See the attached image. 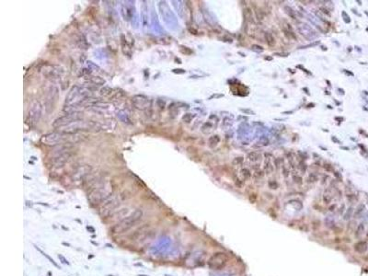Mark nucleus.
<instances>
[{
  "label": "nucleus",
  "mask_w": 368,
  "mask_h": 276,
  "mask_svg": "<svg viewBox=\"0 0 368 276\" xmlns=\"http://www.w3.org/2000/svg\"><path fill=\"white\" fill-rule=\"evenodd\" d=\"M143 216V211L141 209L135 210L132 214L128 215L124 219L115 225L113 227V232L115 234H122L129 230L133 226H135Z\"/></svg>",
  "instance_id": "f257e3e1"
},
{
  "label": "nucleus",
  "mask_w": 368,
  "mask_h": 276,
  "mask_svg": "<svg viewBox=\"0 0 368 276\" xmlns=\"http://www.w3.org/2000/svg\"><path fill=\"white\" fill-rule=\"evenodd\" d=\"M112 196V187L108 183H102L94 188L88 194V201L91 204H97L106 201Z\"/></svg>",
  "instance_id": "f03ea898"
},
{
  "label": "nucleus",
  "mask_w": 368,
  "mask_h": 276,
  "mask_svg": "<svg viewBox=\"0 0 368 276\" xmlns=\"http://www.w3.org/2000/svg\"><path fill=\"white\" fill-rule=\"evenodd\" d=\"M229 262V257L225 252L216 251L213 253L207 261V266L213 271H221L225 268Z\"/></svg>",
  "instance_id": "7ed1b4c3"
},
{
  "label": "nucleus",
  "mask_w": 368,
  "mask_h": 276,
  "mask_svg": "<svg viewBox=\"0 0 368 276\" xmlns=\"http://www.w3.org/2000/svg\"><path fill=\"white\" fill-rule=\"evenodd\" d=\"M122 199L120 195H112L106 201H104L103 204L100 210V216L102 218H106L111 216L116 210V208L121 204Z\"/></svg>",
  "instance_id": "20e7f679"
},
{
  "label": "nucleus",
  "mask_w": 368,
  "mask_h": 276,
  "mask_svg": "<svg viewBox=\"0 0 368 276\" xmlns=\"http://www.w3.org/2000/svg\"><path fill=\"white\" fill-rule=\"evenodd\" d=\"M80 120V113L78 112H70L68 114H65L62 117L57 118L53 123V128H63L65 127L76 121Z\"/></svg>",
  "instance_id": "39448f33"
},
{
  "label": "nucleus",
  "mask_w": 368,
  "mask_h": 276,
  "mask_svg": "<svg viewBox=\"0 0 368 276\" xmlns=\"http://www.w3.org/2000/svg\"><path fill=\"white\" fill-rule=\"evenodd\" d=\"M65 139V135L62 132H53L43 135L41 139V143L47 146H55L63 143Z\"/></svg>",
  "instance_id": "423d86ee"
},
{
  "label": "nucleus",
  "mask_w": 368,
  "mask_h": 276,
  "mask_svg": "<svg viewBox=\"0 0 368 276\" xmlns=\"http://www.w3.org/2000/svg\"><path fill=\"white\" fill-rule=\"evenodd\" d=\"M42 113V106L40 102L35 101L31 104L29 112H28V118L29 120L30 123H36L40 120L41 116Z\"/></svg>",
  "instance_id": "0eeeda50"
},
{
  "label": "nucleus",
  "mask_w": 368,
  "mask_h": 276,
  "mask_svg": "<svg viewBox=\"0 0 368 276\" xmlns=\"http://www.w3.org/2000/svg\"><path fill=\"white\" fill-rule=\"evenodd\" d=\"M132 103L136 109L141 110V111L148 109L150 107V105H151L150 99L147 97L144 96V95H135V96H134L133 99H132Z\"/></svg>",
  "instance_id": "6e6552de"
},
{
  "label": "nucleus",
  "mask_w": 368,
  "mask_h": 276,
  "mask_svg": "<svg viewBox=\"0 0 368 276\" xmlns=\"http://www.w3.org/2000/svg\"><path fill=\"white\" fill-rule=\"evenodd\" d=\"M128 214H129V208H127V207L123 208V209H121V210H119L117 212H114L111 216V221L112 223H115V225H116L119 222H121L123 219H124L128 216Z\"/></svg>",
  "instance_id": "1a4fd4ad"
},
{
  "label": "nucleus",
  "mask_w": 368,
  "mask_h": 276,
  "mask_svg": "<svg viewBox=\"0 0 368 276\" xmlns=\"http://www.w3.org/2000/svg\"><path fill=\"white\" fill-rule=\"evenodd\" d=\"M49 68H44L45 70L43 71V74L47 76H53V77H57L60 76L63 74V69L59 66L55 65H48Z\"/></svg>",
  "instance_id": "9d476101"
},
{
  "label": "nucleus",
  "mask_w": 368,
  "mask_h": 276,
  "mask_svg": "<svg viewBox=\"0 0 368 276\" xmlns=\"http://www.w3.org/2000/svg\"><path fill=\"white\" fill-rule=\"evenodd\" d=\"M354 250L358 254H364L368 251V243L366 240H359L354 244Z\"/></svg>",
  "instance_id": "9b49d317"
},
{
  "label": "nucleus",
  "mask_w": 368,
  "mask_h": 276,
  "mask_svg": "<svg viewBox=\"0 0 368 276\" xmlns=\"http://www.w3.org/2000/svg\"><path fill=\"white\" fill-rule=\"evenodd\" d=\"M90 167H88V166H82V167H79L75 172H74V175H73V179L75 178V179H76V180H80V179H83L86 175H88V173L90 171Z\"/></svg>",
  "instance_id": "f8f14e48"
},
{
  "label": "nucleus",
  "mask_w": 368,
  "mask_h": 276,
  "mask_svg": "<svg viewBox=\"0 0 368 276\" xmlns=\"http://www.w3.org/2000/svg\"><path fill=\"white\" fill-rule=\"evenodd\" d=\"M298 30L300 31V33L302 35H304L307 38H308V35L315 36V31L307 24H301L300 26H298Z\"/></svg>",
  "instance_id": "ddd939ff"
},
{
  "label": "nucleus",
  "mask_w": 368,
  "mask_h": 276,
  "mask_svg": "<svg viewBox=\"0 0 368 276\" xmlns=\"http://www.w3.org/2000/svg\"><path fill=\"white\" fill-rule=\"evenodd\" d=\"M333 197H334V195H333V192H332L331 189L327 188V189L325 190V192H324V193H323V197H322V198H323L324 204H330L331 203Z\"/></svg>",
  "instance_id": "4468645a"
},
{
  "label": "nucleus",
  "mask_w": 368,
  "mask_h": 276,
  "mask_svg": "<svg viewBox=\"0 0 368 276\" xmlns=\"http://www.w3.org/2000/svg\"><path fill=\"white\" fill-rule=\"evenodd\" d=\"M365 231H366V227H365V224L364 223H360L359 225H357V227H356V228L354 230L355 238H357V239L361 238L364 235Z\"/></svg>",
  "instance_id": "2eb2a0df"
},
{
  "label": "nucleus",
  "mask_w": 368,
  "mask_h": 276,
  "mask_svg": "<svg viewBox=\"0 0 368 276\" xmlns=\"http://www.w3.org/2000/svg\"><path fill=\"white\" fill-rule=\"evenodd\" d=\"M244 17L245 20L248 23H253V15H252V10L249 7H247L244 9Z\"/></svg>",
  "instance_id": "dca6fc26"
},
{
  "label": "nucleus",
  "mask_w": 368,
  "mask_h": 276,
  "mask_svg": "<svg viewBox=\"0 0 368 276\" xmlns=\"http://www.w3.org/2000/svg\"><path fill=\"white\" fill-rule=\"evenodd\" d=\"M265 40H266V43L270 46V47H273L275 45V39L272 36V33L270 32H266L265 33Z\"/></svg>",
  "instance_id": "f3484780"
},
{
  "label": "nucleus",
  "mask_w": 368,
  "mask_h": 276,
  "mask_svg": "<svg viewBox=\"0 0 368 276\" xmlns=\"http://www.w3.org/2000/svg\"><path fill=\"white\" fill-rule=\"evenodd\" d=\"M219 142H220V137L218 135H213L209 138L208 144H209V146L213 148V147H215L219 144Z\"/></svg>",
  "instance_id": "a211bd4d"
},
{
  "label": "nucleus",
  "mask_w": 368,
  "mask_h": 276,
  "mask_svg": "<svg viewBox=\"0 0 368 276\" xmlns=\"http://www.w3.org/2000/svg\"><path fill=\"white\" fill-rule=\"evenodd\" d=\"M240 176H241L243 181H248V180L250 179V177H251V172H250V170H249V169L244 168V169H242L240 170Z\"/></svg>",
  "instance_id": "6ab92c4d"
},
{
  "label": "nucleus",
  "mask_w": 368,
  "mask_h": 276,
  "mask_svg": "<svg viewBox=\"0 0 368 276\" xmlns=\"http://www.w3.org/2000/svg\"><path fill=\"white\" fill-rule=\"evenodd\" d=\"M248 159L252 162H257L258 160L260 159V155L257 152H250L248 155Z\"/></svg>",
  "instance_id": "aec40b11"
},
{
  "label": "nucleus",
  "mask_w": 368,
  "mask_h": 276,
  "mask_svg": "<svg viewBox=\"0 0 368 276\" xmlns=\"http://www.w3.org/2000/svg\"><path fill=\"white\" fill-rule=\"evenodd\" d=\"M90 82L95 84V85H104L105 84V80L100 77V76H92L90 77Z\"/></svg>",
  "instance_id": "412c9836"
},
{
  "label": "nucleus",
  "mask_w": 368,
  "mask_h": 276,
  "mask_svg": "<svg viewBox=\"0 0 368 276\" xmlns=\"http://www.w3.org/2000/svg\"><path fill=\"white\" fill-rule=\"evenodd\" d=\"M272 170H273V168H272L270 160L266 161L265 162V166H264V173L267 174V175H270L272 172Z\"/></svg>",
  "instance_id": "4be33fe9"
},
{
  "label": "nucleus",
  "mask_w": 368,
  "mask_h": 276,
  "mask_svg": "<svg viewBox=\"0 0 368 276\" xmlns=\"http://www.w3.org/2000/svg\"><path fill=\"white\" fill-rule=\"evenodd\" d=\"M255 15H256V17H257V19L259 21H262L264 19V14H263V12L260 9L256 8L255 9Z\"/></svg>",
  "instance_id": "5701e85b"
},
{
  "label": "nucleus",
  "mask_w": 368,
  "mask_h": 276,
  "mask_svg": "<svg viewBox=\"0 0 368 276\" xmlns=\"http://www.w3.org/2000/svg\"><path fill=\"white\" fill-rule=\"evenodd\" d=\"M353 214H354V210H353L352 207H350L349 209H347V211H346L345 214L343 215V219H344V220H350L351 217H352V216H353Z\"/></svg>",
  "instance_id": "b1692460"
},
{
  "label": "nucleus",
  "mask_w": 368,
  "mask_h": 276,
  "mask_svg": "<svg viewBox=\"0 0 368 276\" xmlns=\"http://www.w3.org/2000/svg\"><path fill=\"white\" fill-rule=\"evenodd\" d=\"M285 10H286V13L293 18V19H296V13H295V11L291 8V7H289V6H285Z\"/></svg>",
  "instance_id": "393cba45"
},
{
  "label": "nucleus",
  "mask_w": 368,
  "mask_h": 276,
  "mask_svg": "<svg viewBox=\"0 0 368 276\" xmlns=\"http://www.w3.org/2000/svg\"><path fill=\"white\" fill-rule=\"evenodd\" d=\"M112 92V88L109 87H103V88L100 89V94L103 96H107Z\"/></svg>",
  "instance_id": "a878e982"
},
{
  "label": "nucleus",
  "mask_w": 368,
  "mask_h": 276,
  "mask_svg": "<svg viewBox=\"0 0 368 276\" xmlns=\"http://www.w3.org/2000/svg\"><path fill=\"white\" fill-rule=\"evenodd\" d=\"M268 185H269V188L272 189V190H276L278 188V183L275 181H272V180L268 182Z\"/></svg>",
  "instance_id": "bb28decb"
},
{
  "label": "nucleus",
  "mask_w": 368,
  "mask_h": 276,
  "mask_svg": "<svg viewBox=\"0 0 368 276\" xmlns=\"http://www.w3.org/2000/svg\"><path fill=\"white\" fill-rule=\"evenodd\" d=\"M243 160H244V158H243L242 157H236V158H234V160H233L232 164H233V165H235V166H237V165H240V164H242Z\"/></svg>",
  "instance_id": "cd10ccee"
},
{
  "label": "nucleus",
  "mask_w": 368,
  "mask_h": 276,
  "mask_svg": "<svg viewBox=\"0 0 368 276\" xmlns=\"http://www.w3.org/2000/svg\"><path fill=\"white\" fill-rule=\"evenodd\" d=\"M364 209H365V205H363V204H360V205L357 207V210H356V211H355V213H354V216H357L361 215V214L363 213Z\"/></svg>",
  "instance_id": "c85d7f7f"
},
{
  "label": "nucleus",
  "mask_w": 368,
  "mask_h": 276,
  "mask_svg": "<svg viewBox=\"0 0 368 276\" xmlns=\"http://www.w3.org/2000/svg\"><path fill=\"white\" fill-rule=\"evenodd\" d=\"M318 181V177L315 174H310L307 178V181L308 182H316Z\"/></svg>",
  "instance_id": "c756f323"
},
{
  "label": "nucleus",
  "mask_w": 368,
  "mask_h": 276,
  "mask_svg": "<svg viewBox=\"0 0 368 276\" xmlns=\"http://www.w3.org/2000/svg\"><path fill=\"white\" fill-rule=\"evenodd\" d=\"M192 118H193V116H192V115H190V113H187L186 115H184L183 118H182V120H183L185 122H190L192 120Z\"/></svg>",
  "instance_id": "7c9ffc66"
},
{
  "label": "nucleus",
  "mask_w": 368,
  "mask_h": 276,
  "mask_svg": "<svg viewBox=\"0 0 368 276\" xmlns=\"http://www.w3.org/2000/svg\"><path fill=\"white\" fill-rule=\"evenodd\" d=\"M243 185H244V181H242V180H240V179H237L236 180V186L237 187V188H239V189H241V188H243Z\"/></svg>",
  "instance_id": "2f4dec72"
},
{
  "label": "nucleus",
  "mask_w": 368,
  "mask_h": 276,
  "mask_svg": "<svg viewBox=\"0 0 368 276\" xmlns=\"http://www.w3.org/2000/svg\"><path fill=\"white\" fill-rule=\"evenodd\" d=\"M251 48H252V50H254V51H256V52H262V51L264 50L261 46L257 45V44H253V45L251 46Z\"/></svg>",
  "instance_id": "473e14b6"
},
{
  "label": "nucleus",
  "mask_w": 368,
  "mask_h": 276,
  "mask_svg": "<svg viewBox=\"0 0 368 276\" xmlns=\"http://www.w3.org/2000/svg\"><path fill=\"white\" fill-rule=\"evenodd\" d=\"M263 175H264V171H262V170H257L255 173H254V177L255 178H262L263 177Z\"/></svg>",
  "instance_id": "72a5a7b5"
},
{
  "label": "nucleus",
  "mask_w": 368,
  "mask_h": 276,
  "mask_svg": "<svg viewBox=\"0 0 368 276\" xmlns=\"http://www.w3.org/2000/svg\"><path fill=\"white\" fill-rule=\"evenodd\" d=\"M249 200L250 201L251 204H255V202H256V200H257V195H256L255 193H251V194L249 196Z\"/></svg>",
  "instance_id": "f704fd0d"
},
{
  "label": "nucleus",
  "mask_w": 368,
  "mask_h": 276,
  "mask_svg": "<svg viewBox=\"0 0 368 276\" xmlns=\"http://www.w3.org/2000/svg\"><path fill=\"white\" fill-rule=\"evenodd\" d=\"M259 143H260L261 146H267V145L269 144V140H268L267 138H265V137H261V138L260 139Z\"/></svg>",
  "instance_id": "c9c22d12"
},
{
  "label": "nucleus",
  "mask_w": 368,
  "mask_h": 276,
  "mask_svg": "<svg viewBox=\"0 0 368 276\" xmlns=\"http://www.w3.org/2000/svg\"><path fill=\"white\" fill-rule=\"evenodd\" d=\"M294 181H295V182L296 183H297V184H302V178L301 177H299V176H294Z\"/></svg>",
  "instance_id": "e433bc0d"
},
{
  "label": "nucleus",
  "mask_w": 368,
  "mask_h": 276,
  "mask_svg": "<svg viewBox=\"0 0 368 276\" xmlns=\"http://www.w3.org/2000/svg\"><path fill=\"white\" fill-rule=\"evenodd\" d=\"M324 169H325L326 170H328V171H331V170H333V169H332L331 165H330V164H325V166H324Z\"/></svg>",
  "instance_id": "4c0bfd02"
},
{
  "label": "nucleus",
  "mask_w": 368,
  "mask_h": 276,
  "mask_svg": "<svg viewBox=\"0 0 368 276\" xmlns=\"http://www.w3.org/2000/svg\"><path fill=\"white\" fill-rule=\"evenodd\" d=\"M320 10H322V12H323L324 14H327V15H330V13L328 12V10H327V9H325V8L321 7V8H320Z\"/></svg>",
  "instance_id": "58836bf2"
},
{
  "label": "nucleus",
  "mask_w": 368,
  "mask_h": 276,
  "mask_svg": "<svg viewBox=\"0 0 368 276\" xmlns=\"http://www.w3.org/2000/svg\"><path fill=\"white\" fill-rule=\"evenodd\" d=\"M336 208V204H334V205H331L329 209H330V211L331 212H332V211H334V209Z\"/></svg>",
  "instance_id": "ea45409f"
},
{
  "label": "nucleus",
  "mask_w": 368,
  "mask_h": 276,
  "mask_svg": "<svg viewBox=\"0 0 368 276\" xmlns=\"http://www.w3.org/2000/svg\"><path fill=\"white\" fill-rule=\"evenodd\" d=\"M242 111H244V112H249V113H251V114H253V112H252V111H249V110H242Z\"/></svg>",
  "instance_id": "a19ab883"
},
{
  "label": "nucleus",
  "mask_w": 368,
  "mask_h": 276,
  "mask_svg": "<svg viewBox=\"0 0 368 276\" xmlns=\"http://www.w3.org/2000/svg\"><path fill=\"white\" fill-rule=\"evenodd\" d=\"M366 241L368 242V232L366 233Z\"/></svg>",
  "instance_id": "79ce46f5"
},
{
  "label": "nucleus",
  "mask_w": 368,
  "mask_h": 276,
  "mask_svg": "<svg viewBox=\"0 0 368 276\" xmlns=\"http://www.w3.org/2000/svg\"><path fill=\"white\" fill-rule=\"evenodd\" d=\"M265 59H266V60H272L271 57H265Z\"/></svg>",
  "instance_id": "37998d69"
},
{
  "label": "nucleus",
  "mask_w": 368,
  "mask_h": 276,
  "mask_svg": "<svg viewBox=\"0 0 368 276\" xmlns=\"http://www.w3.org/2000/svg\"><path fill=\"white\" fill-rule=\"evenodd\" d=\"M367 30H368V29H367Z\"/></svg>",
  "instance_id": "c03bdc74"
}]
</instances>
